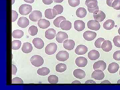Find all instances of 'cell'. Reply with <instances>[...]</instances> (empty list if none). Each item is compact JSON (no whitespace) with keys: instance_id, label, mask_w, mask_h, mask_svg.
Returning a JSON list of instances; mask_svg holds the SVG:
<instances>
[{"instance_id":"obj_1","label":"cell","mask_w":120,"mask_h":90,"mask_svg":"<svg viewBox=\"0 0 120 90\" xmlns=\"http://www.w3.org/2000/svg\"><path fill=\"white\" fill-rule=\"evenodd\" d=\"M30 61L32 65L35 67H39L44 64V60L42 57L38 55H35L31 57Z\"/></svg>"},{"instance_id":"obj_2","label":"cell","mask_w":120,"mask_h":90,"mask_svg":"<svg viewBox=\"0 0 120 90\" xmlns=\"http://www.w3.org/2000/svg\"><path fill=\"white\" fill-rule=\"evenodd\" d=\"M32 10L31 5L24 4L20 5L19 8V12L20 14L22 15H26L30 13Z\"/></svg>"},{"instance_id":"obj_3","label":"cell","mask_w":120,"mask_h":90,"mask_svg":"<svg viewBox=\"0 0 120 90\" xmlns=\"http://www.w3.org/2000/svg\"><path fill=\"white\" fill-rule=\"evenodd\" d=\"M57 49V45L56 43L52 42L46 46L45 49V53L48 55H52L55 53Z\"/></svg>"},{"instance_id":"obj_4","label":"cell","mask_w":120,"mask_h":90,"mask_svg":"<svg viewBox=\"0 0 120 90\" xmlns=\"http://www.w3.org/2000/svg\"><path fill=\"white\" fill-rule=\"evenodd\" d=\"M56 58L59 61L64 62L68 60L69 58V54L67 51L62 50L57 54Z\"/></svg>"},{"instance_id":"obj_5","label":"cell","mask_w":120,"mask_h":90,"mask_svg":"<svg viewBox=\"0 0 120 90\" xmlns=\"http://www.w3.org/2000/svg\"><path fill=\"white\" fill-rule=\"evenodd\" d=\"M42 14L41 11H33L29 15L30 19L33 22H37L41 19Z\"/></svg>"},{"instance_id":"obj_6","label":"cell","mask_w":120,"mask_h":90,"mask_svg":"<svg viewBox=\"0 0 120 90\" xmlns=\"http://www.w3.org/2000/svg\"><path fill=\"white\" fill-rule=\"evenodd\" d=\"M87 26L89 29L95 31L98 30L101 28L100 23L95 20H91L88 21L87 23Z\"/></svg>"},{"instance_id":"obj_7","label":"cell","mask_w":120,"mask_h":90,"mask_svg":"<svg viewBox=\"0 0 120 90\" xmlns=\"http://www.w3.org/2000/svg\"><path fill=\"white\" fill-rule=\"evenodd\" d=\"M105 77V74L103 71L100 69L95 70L91 75V77L96 80H101L104 79Z\"/></svg>"},{"instance_id":"obj_8","label":"cell","mask_w":120,"mask_h":90,"mask_svg":"<svg viewBox=\"0 0 120 90\" xmlns=\"http://www.w3.org/2000/svg\"><path fill=\"white\" fill-rule=\"evenodd\" d=\"M97 36V34L96 32L91 31H86L83 34L84 38L86 41H93L96 38Z\"/></svg>"},{"instance_id":"obj_9","label":"cell","mask_w":120,"mask_h":90,"mask_svg":"<svg viewBox=\"0 0 120 90\" xmlns=\"http://www.w3.org/2000/svg\"><path fill=\"white\" fill-rule=\"evenodd\" d=\"M68 36L67 33L63 31H59L56 35V40L59 43H62L63 42L68 39Z\"/></svg>"},{"instance_id":"obj_10","label":"cell","mask_w":120,"mask_h":90,"mask_svg":"<svg viewBox=\"0 0 120 90\" xmlns=\"http://www.w3.org/2000/svg\"><path fill=\"white\" fill-rule=\"evenodd\" d=\"M75 41L71 39H67L64 41L63 46L65 49L68 50H73L75 47Z\"/></svg>"},{"instance_id":"obj_11","label":"cell","mask_w":120,"mask_h":90,"mask_svg":"<svg viewBox=\"0 0 120 90\" xmlns=\"http://www.w3.org/2000/svg\"><path fill=\"white\" fill-rule=\"evenodd\" d=\"M30 24L29 19L26 17L22 16L20 17L17 22V25L20 27L25 28Z\"/></svg>"},{"instance_id":"obj_12","label":"cell","mask_w":120,"mask_h":90,"mask_svg":"<svg viewBox=\"0 0 120 90\" xmlns=\"http://www.w3.org/2000/svg\"><path fill=\"white\" fill-rule=\"evenodd\" d=\"M106 68V64L103 60H99L95 62L93 65V68L94 70L100 69L102 71H105Z\"/></svg>"},{"instance_id":"obj_13","label":"cell","mask_w":120,"mask_h":90,"mask_svg":"<svg viewBox=\"0 0 120 90\" xmlns=\"http://www.w3.org/2000/svg\"><path fill=\"white\" fill-rule=\"evenodd\" d=\"M76 64L78 67L80 68H84L86 67L87 64V60L83 57H79L76 59Z\"/></svg>"},{"instance_id":"obj_14","label":"cell","mask_w":120,"mask_h":90,"mask_svg":"<svg viewBox=\"0 0 120 90\" xmlns=\"http://www.w3.org/2000/svg\"><path fill=\"white\" fill-rule=\"evenodd\" d=\"M74 26L75 30L78 31L83 30L86 27L85 23L80 20H77L74 22Z\"/></svg>"},{"instance_id":"obj_15","label":"cell","mask_w":120,"mask_h":90,"mask_svg":"<svg viewBox=\"0 0 120 90\" xmlns=\"http://www.w3.org/2000/svg\"><path fill=\"white\" fill-rule=\"evenodd\" d=\"M32 43L34 47L38 49H41L45 46L44 41L40 38H34L32 41Z\"/></svg>"},{"instance_id":"obj_16","label":"cell","mask_w":120,"mask_h":90,"mask_svg":"<svg viewBox=\"0 0 120 90\" xmlns=\"http://www.w3.org/2000/svg\"><path fill=\"white\" fill-rule=\"evenodd\" d=\"M88 51V48L83 45H79L77 46L75 50L76 54L79 55H82L86 53Z\"/></svg>"},{"instance_id":"obj_17","label":"cell","mask_w":120,"mask_h":90,"mask_svg":"<svg viewBox=\"0 0 120 90\" xmlns=\"http://www.w3.org/2000/svg\"><path fill=\"white\" fill-rule=\"evenodd\" d=\"M56 35V30L53 28H49L46 31L45 36L46 38L52 40L55 38Z\"/></svg>"},{"instance_id":"obj_18","label":"cell","mask_w":120,"mask_h":90,"mask_svg":"<svg viewBox=\"0 0 120 90\" xmlns=\"http://www.w3.org/2000/svg\"><path fill=\"white\" fill-rule=\"evenodd\" d=\"M73 75L75 77L79 79H82L86 76V73L83 70L80 69H76L73 71Z\"/></svg>"},{"instance_id":"obj_19","label":"cell","mask_w":120,"mask_h":90,"mask_svg":"<svg viewBox=\"0 0 120 90\" xmlns=\"http://www.w3.org/2000/svg\"><path fill=\"white\" fill-rule=\"evenodd\" d=\"M101 48L104 52H110L112 50V42L109 40L104 41L102 45Z\"/></svg>"},{"instance_id":"obj_20","label":"cell","mask_w":120,"mask_h":90,"mask_svg":"<svg viewBox=\"0 0 120 90\" xmlns=\"http://www.w3.org/2000/svg\"><path fill=\"white\" fill-rule=\"evenodd\" d=\"M100 54L99 52L96 50H92L88 52V58L91 60H95L99 58Z\"/></svg>"},{"instance_id":"obj_21","label":"cell","mask_w":120,"mask_h":90,"mask_svg":"<svg viewBox=\"0 0 120 90\" xmlns=\"http://www.w3.org/2000/svg\"><path fill=\"white\" fill-rule=\"evenodd\" d=\"M50 25V22L45 19H41L38 22V26L41 29H46L49 27Z\"/></svg>"},{"instance_id":"obj_22","label":"cell","mask_w":120,"mask_h":90,"mask_svg":"<svg viewBox=\"0 0 120 90\" xmlns=\"http://www.w3.org/2000/svg\"><path fill=\"white\" fill-rule=\"evenodd\" d=\"M120 67L119 64L116 62H112L109 65L108 71L109 73H115L118 71Z\"/></svg>"},{"instance_id":"obj_23","label":"cell","mask_w":120,"mask_h":90,"mask_svg":"<svg viewBox=\"0 0 120 90\" xmlns=\"http://www.w3.org/2000/svg\"><path fill=\"white\" fill-rule=\"evenodd\" d=\"M22 50V52L24 53L28 54L32 52L33 47L30 43L28 42H25L23 45Z\"/></svg>"},{"instance_id":"obj_24","label":"cell","mask_w":120,"mask_h":90,"mask_svg":"<svg viewBox=\"0 0 120 90\" xmlns=\"http://www.w3.org/2000/svg\"><path fill=\"white\" fill-rule=\"evenodd\" d=\"M60 27L61 30L66 31L69 30L71 28V23L68 20H63L60 24Z\"/></svg>"},{"instance_id":"obj_25","label":"cell","mask_w":120,"mask_h":90,"mask_svg":"<svg viewBox=\"0 0 120 90\" xmlns=\"http://www.w3.org/2000/svg\"><path fill=\"white\" fill-rule=\"evenodd\" d=\"M115 22L112 19H108L104 22L103 23V27L105 30H110L114 27Z\"/></svg>"},{"instance_id":"obj_26","label":"cell","mask_w":120,"mask_h":90,"mask_svg":"<svg viewBox=\"0 0 120 90\" xmlns=\"http://www.w3.org/2000/svg\"><path fill=\"white\" fill-rule=\"evenodd\" d=\"M94 17L95 20L99 22H101L105 19L106 15L102 11H99L97 14H94Z\"/></svg>"},{"instance_id":"obj_27","label":"cell","mask_w":120,"mask_h":90,"mask_svg":"<svg viewBox=\"0 0 120 90\" xmlns=\"http://www.w3.org/2000/svg\"><path fill=\"white\" fill-rule=\"evenodd\" d=\"M64 11V8L61 5H56L52 9V13L54 16H56L57 15L61 14Z\"/></svg>"},{"instance_id":"obj_28","label":"cell","mask_w":120,"mask_h":90,"mask_svg":"<svg viewBox=\"0 0 120 90\" xmlns=\"http://www.w3.org/2000/svg\"><path fill=\"white\" fill-rule=\"evenodd\" d=\"M76 15L77 17L79 18H84L86 15V10L83 8H79L77 9L76 11Z\"/></svg>"},{"instance_id":"obj_29","label":"cell","mask_w":120,"mask_h":90,"mask_svg":"<svg viewBox=\"0 0 120 90\" xmlns=\"http://www.w3.org/2000/svg\"><path fill=\"white\" fill-rule=\"evenodd\" d=\"M85 4L88 8H94L98 6L97 0H86Z\"/></svg>"},{"instance_id":"obj_30","label":"cell","mask_w":120,"mask_h":90,"mask_svg":"<svg viewBox=\"0 0 120 90\" xmlns=\"http://www.w3.org/2000/svg\"><path fill=\"white\" fill-rule=\"evenodd\" d=\"M50 72L49 69L46 67H43L38 69L37 71V73L39 75L46 76L49 75Z\"/></svg>"},{"instance_id":"obj_31","label":"cell","mask_w":120,"mask_h":90,"mask_svg":"<svg viewBox=\"0 0 120 90\" xmlns=\"http://www.w3.org/2000/svg\"><path fill=\"white\" fill-rule=\"evenodd\" d=\"M12 37L15 38H20L23 37L24 32L22 30H17L13 31L12 34Z\"/></svg>"},{"instance_id":"obj_32","label":"cell","mask_w":120,"mask_h":90,"mask_svg":"<svg viewBox=\"0 0 120 90\" xmlns=\"http://www.w3.org/2000/svg\"><path fill=\"white\" fill-rule=\"evenodd\" d=\"M67 69V66L65 64L60 63L58 64L56 67V71L58 72H62Z\"/></svg>"},{"instance_id":"obj_33","label":"cell","mask_w":120,"mask_h":90,"mask_svg":"<svg viewBox=\"0 0 120 90\" xmlns=\"http://www.w3.org/2000/svg\"><path fill=\"white\" fill-rule=\"evenodd\" d=\"M45 17L49 19H52L56 16H54L52 13V9L49 8L46 9L45 12Z\"/></svg>"},{"instance_id":"obj_34","label":"cell","mask_w":120,"mask_h":90,"mask_svg":"<svg viewBox=\"0 0 120 90\" xmlns=\"http://www.w3.org/2000/svg\"><path fill=\"white\" fill-rule=\"evenodd\" d=\"M66 20V18L64 16H59L54 20L53 22L54 25L57 28H60V24L61 22L63 20Z\"/></svg>"},{"instance_id":"obj_35","label":"cell","mask_w":120,"mask_h":90,"mask_svg":"<svg viewBox=\"0 0 120 90\" xmlns=\"http://www.w3.org/2000/svg\"><path fill=\"white\" fill-rule=\"evenodd\" d=\"M22 45V42L19 40H15L12 42V49L13 50L19 49Z\"/></svg>"},{"instance_id":"obj_36","label":"cell","mask_w":120,"mask_h":90,"mask_svg":"<svg viewBox=\"0 0 120 90\" xmlns=\"http://www.w3.org/2000/svg\"><path fill=\"white\" fill-rule=\"evenodd\" d=\"M29 34L31 36H34L36 35L38 32V29L36 26H32L29 27L28 30Z\"/></svg>"},{"instance_id":"obj_37","label":"cell","mask_w":120,"mask_h":90,"mask_svg":"<svg viewBox=\"0 0 120 90\" xmlns=\"http://www.w3.org/2000/svg\"><path fill=\"white\" fill-rule=\"evenodd\" d=\"M58 77L55 75H51L48 78V82L50 83L56 84L58 82Z\"/></svg>"},{"instance_id":"obj_38","label":"cell","mask_w":120,"mask_h":90,"mask_svg":"<svg viewBox=\"0 0 120 90\" xmlns=\"http://www.w3.org/2000/svg\"><path fill=\"white\" fill-rule=\"evenodd\" d=\"M105 41V39L103 38H99L95 42V46L97 48L101 49V47L102 45L103 41Z\"/></svg>"},{"instance_id":"obj_39","label":"cell","mask_w":120,"mask_h":90,"mask_svg":"<svg viewBox=\"0 0 120 90\" xmlns=\"http://www.w3.org/2000/svg\"><path fill=\"white\" fill-rule=\"evenodd\" d=\"M68 3L71 7H75L79 5L80 0H68Z\"/></svg>"},{"instance_id":"obj_40","label":"cell","mask_w":120,"mask_h":90,"mask_svg":"<svg viewBox=\"0 0 120 90\" xmlns=\"http://www.w3.org/2000/svg\"><path fill=\"white\" fill-rule=\"evenodd\" d=\"M112 7L116 10H120V0H114L112 3Z\"/></svg>"},{"instance_id":"obj_41","label":"cell","mask_w":120,"mask_h":90,"mask_svg":"<svg viewBox=\"0 0 120 90\" xmlns=\"http://www.w3.org/2000/svg\"><path fill=\"white\" fill-rule=\"evenodd\" d=\"M113 41L115 46L120 47V36L117 35L114 37Z\"/></svg>"},{"instance_id":"obj_42","label":"cell","mask_w":120,"mask_h":90,"mask_svg":"<svg viewBox=\"0 0 120 90\" xmlns=\"http://www.w3.org/2000/svg\"><path fill=\"white\" fill-rule=\"evenodd\" d=\"M12 83L23 84V81L21 78L19 77H15L12 79Z\"/></svg>"},{"instance_id":"obj_43","label":"cell","mask_w":120,"mask_h":90,"mask_svg":"<svg viewBox=\"0 0 120 90\" xmlns=\"http://www.w3.org/2000/svg\"><path fill=\"white\" fill-rule=\"evenodd\" d=\"M113 57L114 60L120 61V50H117L114 53Z\"/></svg>"},{"instance_id":"obj_44","label":"cell","mask_w":120,"mask_h":90,"mask_svg":"<svg viewBox=\"0 0 120 90\" xmlns=\"http://www.w3.org/2000/svg\"><path fill=\"white\" fill-rule=\"evenodd\" d=\"M18 13L15 11H12V22H15L17 20L18 17Z\"/></svg>"},{"instance_id":"obj_45","label":"cell","mask_w":120,"mask_h":90,"mask_svg":"<svg viewBox=\"0 0 120 90\" xmlns=\"http://www.w3.org/2000/svg\"><path fill=\"white\" fill-rule=\"evenodd\" d=\"M88 11L90 13H92L94 14H97L99 11V7L98 5L96 8H87Z\"/></svg>"},{"instance_id":"obj_46","label":"cell","mask_w":120,"mask_h":90,"mask_svg":"<svg viewBox=\"0 0 120 90\" xmlns=\"http://www.w3.org/2000/svg\"><path fill=\"white\" fill-rule=\"evenodd\" d=\"M17 68L15 65L13 64H12V74L15 75L17 73Z\"/></svg>"},{"instance_id":"obj_47","label":"cell","mask_w":120,"mask_h":90,"mask_svg":"<svg viewBox=\"0 0 120 90\" xmlns=\"http://www.w3.org/2000/svg\"><path fill=\"white\" fill-rule=\"evenodd\" d=\"M54 0H42L43 4L47 5L51 4L53 2Z\"/></svg>"},{"instance_id":"obj_48","label":"cell","mask_w":120,"mask_h":90,"mask_svg":"<svg viewBox=\"0 0 120 90\" xmlns=\"http://www.w3.org/2000/svg\"><path fill=\"white\" fill-rule=\"evenodd\" d=\"M114 0H106V4L110 7H112V4Z\"/></svg>"},{"instance_id":"obj_49","label":"cell","mask_w":120,"mask_h":90,"mask_svg":"<svg viewBox=\"0 0 120 90\" xmlns=\"http://www.w3.org/2000/svg\"><path fill=\"white\" fill-rule=\"evenodd\" d=\"M96 83V82L92 80H88L85 82V84H95Z\"/></svg>"},{"instance_id":"obj_50","label":"cell","mask_w":120,"mask_h":90,"mask_svg":"<svg viewBox=\"0 0 120 90\" xmlns=\"http://www.w3.org/2000/svg\"><path fill=\"white\" fill-rule=\"evenodd\" d=\"M25 2L27 3H30V4H32L34 1V0H24Z\"/></svg>"},{"instance_id":"obj_51","label":"cell","mask_w":120,"mask_h":90,"mask_svg":"<svg viewBox=\"0 0 120 90\" xmlns=\"http://www.w3.org/2000/svg\"><path fill=\"white\" fill-rule=\"evenodd\" d=\"M101 84H111V83L108 80H104L103 82H101Z\"/></svg>"},{"instance_id":"obj_52","label":"cell","mask_w":120,"mask_h":90,"mask_svg":"<svg viewBox=\"0 0 120 90\" xmlns=\"http://www.w3.org/2000/svg\"><path fill=\"white\" fill-rule=\"evenodd\" d=\"M54 1L56 3H60L63 2L64 0H54Z\"/></svg>"},{"instance_id":"obj_53","label":"cell","mask_w":120,"mask_h":90,"mask_svg":"<svg viewBox=\"0 0 120 90\" xmlns=\"http://www.w3.org/2000/svg\"><path fill=\"white\" fill-rule=\"evenodd\" d=\"M72 84H81V82L78 80H75L73 82H72Z\"/></svg>"},{"instance_id":"obj_54","label":"cell","mask_w":120,"mask_h":90,"mask_svg":"<svg viewBox=\"0 0 120 90\" xmlns=\"http://www.w3.org/2000/svg\"><path fill=\"white\" fill-rule=\"evenodd\" d=\"M15 0H12V5H13L15 3Z\"/></svg>"},{"instance_id":"obj_55","label":"cell","mask_w":120,"mask_h":90,"mask_svg":"<svg viewBox=\"0 0 120 90\" xmlns=\"http://www.w3.org/2000/svg\"><path fill=\"white\" fill-rule=\"evenodd\" d=\"M118 33L120 35V27L119 29L118 30Z\"/></svg>"},{"instance_id":"obj_56","label":"cell","mask_w":120,"mask_h":90,"mask_svg":"<svg viewBox=\"0 0 120 90\" xmlns=\"http://www.w3.org/2000/svg\"><path fill=\"white\" fill-rule=\"evenodd\" d=\"M117 84H120V79L118 80V81L117 82Z\"/></svg>"},{"instance_id":"obj_57","label":"cell","mask_w":120,"mask_h":90,"mask_svg":"<svg viewBox=\"0 0 120 90\" xmlns=\"http://www.w3.org/2000/svg\"></svg>"}]
</instances>
